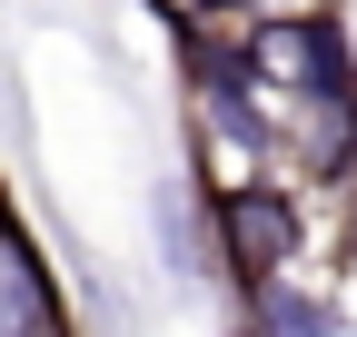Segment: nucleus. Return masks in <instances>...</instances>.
<instances>
[{
    "instance_id": "f257e3e1",
    "label": "nucleus",
    "mask_w": 357,
    "mask_h": 337,
    "mask_svg": "<svg viewBox=\"0 0 357 337\" xmlns=\"http://www.w3.org/2000/svg\"><path fill=\"white\" fill-rule=\"evenodd\" d=\"M218 238H229V258L248 268V288H278L288 258H298V208L268 198V189H229L218 198Z\"/></svg>"
},
{
    "instance_id": "f03ea898",
    "label": "nucleus",
    "mask_w": 357,
    "mask_h": 337,
    "mask_svg": "<svg viewBox=\"0 0 357 337\" xmlns=\"http://www.w3.org/2000/svg\"><path fill=\"white\" fill-rule=\"evenodd\" d=\"M0 337H70L60 288H50V268H40V248L20 238L10 208H0Z\"/></svg>"
}]
</instances>
